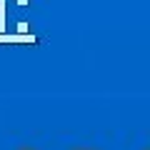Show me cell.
I'll return each instance as SVG.
<instances>
[{
	"instance_id": "obj_1",
	"label": "cell",
	"mask_w": 150,
	"mask_h": 150,
	"mask_svg": "<svg viewBox=\"0 0 150 150\" xmlns=\"http://www.w3.org/2000/svg\"><path fill=\"white\" fill-rule=\"evenodd\" d=\"M0 33H5V0H0Z\"/></svg>"
},
{
	"instance_id": "obj_2",
	"label": "cell",
	"mask_w": 150,
	"mask_h": 150,
	"mask_svg": "<svg viewBox=\"0 0 150 150\" xmlns=\"http://www.w3.org/2000/svg\"><path fill=\"white\" fill-rule=\"evenodd\" d=\"M18 33H28V23H18Z\"/></svg>"
},
{
	"instance_id": "obj_3",
	"label": "cell",
	"mask_w": 150,
	"mask_h": 150,
	"mask_svg": "<svg viewBox=\"0 0 150 150\" xmlns=\"http://www.w3.org/2000/svg\"><path fill=\"white\" fill-rule=\"evenodd\" d=\"M18 5H28V0H18Z\"/></svg>"
}]
</instances>
